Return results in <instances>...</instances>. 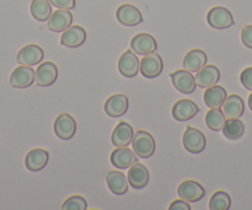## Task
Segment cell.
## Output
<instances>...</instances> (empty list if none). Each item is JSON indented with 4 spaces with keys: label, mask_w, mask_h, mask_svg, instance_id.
<instances>
[{
    "label": "cell",
    "mask_w": 252,
    "mask_h": 210,
    "mask_svg": "<svg viewBox=\"0 0 252 210\" xmlns=\"http://www.w3.org/2000/svg\"><path fill=\"white\" fill-rule=\"evenodd\" d=\"M183 146L189 153L198 154L204 151L207 146V139L200 130L188 126L183 135Z\"/></svg>",
    "instance_id": "2"
},
{
    "label": "cell",
    "mask_w": 252,
    "mask_h": 210,
    "mask_svg": "<svg viewBox=\"0 0 252 210\" xmlns=\"http://www.w3.org/2000/svg\"><path fill=\"white\" fill-rule=\"evenodd\" d=\"M131 144L134 152L140 158H149L155 153V150H156L155 139L150 132L144 131V130H139L136 134H134Z\"/></svg>",
    "instance_id": "1"
},
{
    "label": "cell",
    "mask_w": 252,
    "mask_h": 210,
    "mask_svg": "<svg viewBox=\"0 0 252 210\" xmlns=\"http://www.w3.org/2000/svg\"><path fill=\"white\" fill-rule=\"evenodd\" d=\"M72 21H73V15L71 11L66 9H58L51 14L48 19V29L55 32H62L72 25Z\"/></svg>",
    "instance_id": "18"
},
{
    "label": "cell",
    "mask_w": 252,
    "mask_h": 210,
    "mask_svg": "<svg viewBox=\"0 0 252 210\" xmlns=\"http://www.w3.org/2000/svg\"><path fill=\"white\" fill-rule=\"evenodd\" d=\"M137 154L135 153L132 150L127 149V147H116L113 152H111L110 161L113 166L120 170H126L130 168L134 163L137 162Z\"/></svg>",
    "instance_id": "10"
},
{
    "label": "cell",
    "mask_w": 252,
    "mask_h": 210,
    "mask_svg": "<svg viewBox=\"0 0 252 210\" xmlns=\"http://www.w3.org/2000/svg\"><path fill=\"white\" fill-rule=\"evenodd\" d=\"M208 56L204 51L192 50L189 51L183 60V67L188 72H198L207 64Z\"/></svg>",
    "instance_id": "26"
},
{
    "label": "cell",
    "mask_w": 252,
    "mask_h": 210,
    "mask_svg": "<svg viewBox=\"0 0 252 210\" xmlns=\"http://www.w3.org/2000/svg\"><path fill=\"white\" fill-rule=\"evenodd\" d=\"M231 207V198L224 190H218L212 195L209 208L212 210H227Z\"/></svg>",
    "instance_id": "30"
},
{
    "label": "cell",
    "mask_w": 252,
    "mask_h": 210,
    "mask_svg": "<svg viewBox=\"0 0 252 210\" xmlns=\"http://www.w3.org/2000/svg\"><path fill=\"white\" fill-rule=\"evenodd\" d=\"M88 208V203L81 195H73L64 200L62 204L63 210H86Z\"/></svg>",
    "instance_id": "31"
},
{
    "label": "cell",
    "mask_w": 252,
    "mask_h": 210,
    "mask_svg": "<svg viewBox=\"0 0 252 210\" xmlns=\"http://www.w3.org/2000/svg\"><path fill=\"white\" fill-rule=\"evenodd\" d=\"M52 14V4L50 0H32L31 3V15L37 21H47Z\"/></svg>",
    "instance_id": "27"
},
{
    "label": "cell",
    "mask_w": 252,
    "mask_h": 210,
    "mask_svg": "<svg viewBox=\"0 0 252 210\" xmlns=\"http://www.w3.org/2000/svg\"><path fill=\"white\" fill-rule=\"evenodd\" d=\"M226 118L222 110H220V108L218 109H210L209 112L205 115V124L213 131H221L222 127H224L225 121H226Z\"/></svg>",
    "instance_id": "28"
},
{
    "label": "cell",
    "mask_w": 252,
    "mask_h": 210,
    "mask_svg": "<svg viewBox=\"0 0 252 210\" xmlns=\"http://www.w3.org/2000/svg\"><path fill=\"white\" fill-rule=\"evenodd\" d=\"M116 19L124 26H137L144 21L141 13L131 4H123L116 10Z\"/></svg>",
    "instance_id": "12"
},
{
    "label": "cell",
    "mask_w": 252,
    "mask_h": 210,
    "mask_svg": "<svg viewBox=\"0 0 252 210\" xmlns=\"http://www.w3.org/2000/svg\"><path fill=\"white\" fill-rule=\"evenodd\" d=\"M199 113V108L193 100L181 99L172 108V115L177 121H187L194 118Z\"/></svg>",
    "instance_id": "9"
},
{
    "label": "cell",
    "mask_w": 252,
    "mask_h": 210,
    "mask_svg": "<svg viewBox=\"0 0 252 210\" xmlns=\"http://www.w3.org/2000/svg\"><path fill=\"white\" fill-rule=\"evenodd\" d=\"M50 3L57 9L71 10V9L76 8V0H50Z\"/></svg>",
    "instance_id": "34"
},
{
    "label": "cell",
    "mask_w": 252,
    "mask_h": 210,
    "mask_svg": "<svg viewBox=\"0 0 252 210\" xmlns=\"http://www.w3.org/2000/svg\"><path fill=\"white\" fill-rule=\"evenodd\" d=\"M48 153L46 150L42 149H33L26 154L25 158V166L29 171L31 172H38V171L43 170L48 162Z\"/></svg>",
    "instance_id": "22"
},
{
    "label": "cell",
    "mask_w": 252,
    "mask_h": 210,
    "mask_svg": "<svg viewBox=\"0 0 252 210\" xmlns=\"http://www.w3.org/2000/svg\"><path fill=\"white\" fill-rule=\"evenodd\" d=\"M134 137V130L131 125L126 121H121L116 125L111 135V141L115 147H127Z\"/></svg>",
    "instance_id": "21"
},
{
    "label": "cell",
    "mask_w": 252,
    "mask_h": 210,
    "mask_svg": "<svg viewBox=\"0 0 252 210\" xmlns=\"http://www.w3.org/2000/svg\"><path fill=\"white\" fill-rule=\"evenodd\" d=\"M163 71V61L158 54L146 55L140 62V72L145 78H156Z\"/></svg>",
    "instance_id": "5"
},
{
    "label": "cell",
    "mask_w": 252,
    "mask_h": 210,
    "mask_svg": "<svg viewBox=\"0 0 252 210\" xmlns=\"http://www.w3.org/2000/svg\"><path fill=\"white\" fill-rule=\"evenodd\" d=\"M36 72L31 66H23L15 68L10 76V84L14 88H28L35 82Z\"/></svg>",
    "instance_id": "13"
},
{
    "label": "cell",
    "mask_w": 252,
    "mask_h": 210,
    "mask_svg": "<svg viewBox=\"0 0 252 210\" xmlns=\"http://www.w3.org/2000/svg\"><path fill=\"white\" fill-rule=\"evenodd\" d=\"M106 184L113 194L123 195L129 189V180L124 173L119 171H110L106 175Z\"/></svg>",
    "instance_id": "24"
},
{
    "label": "cell",
    "mask_w": 252,
    "mask_h": 210,
    "mask_svg": "<svg viewBox=\"0 0 252 210\" xmlns=\"http://www.w3.org/2000/svg\"><path fill=\"white\" fill-rule=\"evenodd\" d=\"M178 195L188 203L199 202L204 198L205 189L199 182L193 180H184L178 187Z\"/></svg>",
    "instance_id": "6"
},
{
    "label": "cell",
    "mask_w": 252,
    "mask_h": 210,
    "mask_svg": "<svg viewBox=\"0 0 252 210\" xmlns=\"http://www.w3.org/2000/svg\"><path fill=\"white\" fill-rule=\"evenodd\" d=\"M169 210H190V205L188 204V202L184 199H177L174 202H172V204L169 205Z\"/></svg>",
    "instance_id": "35"
},
{
    "label": "cell",
    "mask_w": 252,
    "mask_h": 210,
    "mask_svg": "<svg viewBox=\"0 0 252 210\" xmlns=\"http://www.w3.org/2000/svg\"><path fill=\"white\" fill-rule=\"evenodd\" d=\"M171 79L174 88L183 94H192L197 88L195 77L186 69H178L171 73Z\"/></svg>",
    "instance_id": "7"
},
{
    "label": "cell",
    "mask_w": 252,
    "mask_h": 210,
    "mask_svg": "<svg viewBox=\"0 0 252 210\" xmlns=\"http://www.w3.org/2000/svg\"><path fill=\"white\" fill-rule=\"evenodd\" d=\"M53 129H55V134L61 140H71L77 131L76 120L68 113H63V114L58 115V118L56 119Z\"/></svg>",
    "instance_id": "4"
},
{
    "label": "cell",
    "mask_w": 252,
    "mask_h": 210,
    "mask_svg": "<svg viewBox=\"0 0 252 210\" xmlns=\"http://www.w3.org/2000/svg\"><path fill=\"white\" fill-rule=\"evenodd\" d=\"M249 107H250V109H251V112H252V93L250 94V96H249Z\"/></svg>",
    "instance_id": "36"
},
{
    "label": "cell",
    "mask_w": 252,
    "mask_h": 210,
    "mask_svg": "<svg viewBox=\"0 0 252 210\" xmlns=\"http://www.w3.org/2000/svg\"><path fill=\"white\" fill-rule=\"evenodd\" d=\"M118 68L121 76L126 77V78H132V77L137 76L140 69V62L134 51H126L121 55Z\"/></svg>",
    "instance_id": "11"
},
{
    "label": "cell",
    "mask_w": 252,
    "mask_h": 210,
    "mask_svg": "<svg viewBox=\"0 0 252 210\" xmlns=\"http://www.w3.org/2000/svg\"><path fill=\"white\" fill-rule=\"evenodd\" d=\"M127 180H129V184L132 188H135V189H142V188H145L149 184V170L144 165H141V163H134L129 168V172H127Z\"/></svg>",
    "instance_id": "17"
},
{
    "label": "cell",
    "mask_w": 252,
    "mask_h": 210,
    "mask_svg": "<svg viewBox=\"0 0 252 210\" xmlns=\"http://www.w3.org/2000/svg\"><path fill=\"white\" fill-rule=\"evenodd\" d=\"M43 59V50L38 45H28L24 46L19 51L18 62L23 66H36L40 63Z\"/></svg>",
    "instance_id": "16"
},
{
    "label": "cell",
    "mask_w": 252,
    "mask_h": 210,
    "mask_svg": "<svg viewBox=\"0 0 252 210\" xmlns=\"http://www.w3.org/2000/svg\"><path fill=\"white\" fill-rule=\"evenodd\" d=\"M87 32L82 26H69L63 31L61 36V43L69 48H77L86 42Z\"/></svg>",
    "instance_id": "15"
},
{
    "label": "cell",
    "mask_w": 252,
    "mask_h": 210,
    "mask_svg": "<svg viewBox=\"0 0 252 210\" xmlns=\"http://www.w3.org/2000/svg\"><path fill=\"white\" fill-rule=\"evenodd\" d=\"M226 96L227 94L225 88L215 84V86L207 88L204 95H203V99H204L205 105L209 107L210 109H218V108L222 107V104H224Z\"/></svg>",
    "instance_id": "25"
},
{
    "label": "cell",
    "mask_w": 252,
    "mask_h": 210,
    "mask_svg": "<svg viewBox=\"0 0 252 210\" xmlns=\"http://www.w3.org/2000/svg\"><path fill=\"white\" fill-rule=\"evenodd\" d=\"M129 109V99L125 94H114L106 99L104 110L111 118L123 117Z\"/></svg>",
    "instance_id": "8"
},
{
    "label": "cell",
    "mask_w": 252,
    "mask_h": 210,
    "mask_svg": "<svg viewBox=\"0 0 252 210\" xmlns=\"http://www.w3.org/2000/svg\"><path fill=\"white\" fill-rule=\"evenodd\" d=\"M240 81H241L242 86L246 89L252 91V67L249 68H245L241 72V76H240Z\"/></svg>",
    "instance_id": "32"
},
{
    "label": "cell",
    "mask_w": 252,
    "mask_h": 210,
    "mask_svg": "<svg viewBox=\"0 0 252 210\" xmlns=\"http://www.w3.org/2000/svg\"><path fill=\"white\" fill-rule=\"evenodd\" d=\"M130 46L135 54L140 55V56H146L157 50L156 40L150 33H139V35L134 36Z\"/></svg>",
    "instance_id": "14"
},
{
    "label": "cell",
    "mask_w": 252,
    "mask_h": 210,
    "mask_svg": "<svg viewBox=\"0 0 252 210\" xmlns=\"http://www.w3.org/2000/svg\"><path fill=\"white\" fill-rule=\"evenodd\" d=\"M220 79V71L217 66H204L197 72L195 76V82L198 87L202 88H209V87L215 86Z\"/></svg>",
    "instance_id": "23"
},
{
    "label": "cell",
    "mask_w": 252,
    "mask_h": 210,
    "mask_svg": "<svg viewBox=\"0 0 252 210\" xmlns=\"http://www.w3.org/2000/svg\"><path fill=\"white\" fill-rule=\"evenodd\" d=\"M57 66L55 63H52V62H45L41 66H38L37 71H36L35 82L40 87H48L52 86L57 81Z\"/></svg>",
    "instance_id": "19"
},
{
    "label": "cell",
    "mask_w": 252,
    "mask_h": 210,
    "mask_svg": "<svg viewBox=\"0 0 252 210\" xmlns=\"http://www.w3.org/2000/svg\"><path fill=\"white\" fill-rule=\"evenodd\" d=\"M241 41L246 47L252 48V25L244 26L241 31Z\"/></svg>",
    "instance_id": "33"
},
{
    "label": "cell",
    "mask_w": 252,
    "mask_h": 210,
    "mask_svg": "<svg viewBox=\"0 0 252 210\" xmlns=\"http://www.w3.org/2000/svg\"><path fill=\"white\" fill-rule=\"evenodd\" d=\"M222 112L227 119H240L245 112V104L241 96L237 94L227 95L222 104Z\"/></svg>",
    "instance_id": "20"
},
{
    "label": "cell",
    "mask_w": 252,
    "mask_h": 210,
    "mask_svg": "<svg viewBox=\"0 0 252 210\" xmlns=\"http://www.w3.org/2000/svg\"><path fill=\"white\" fill-rule=\"evenodd\" d=\"M207 21L212 28L219 29V30L231 28L235 24L232 14L224 6H214L210 9L207 16Z\"/></svg>",
    "instance_id": "3"
},
{
    "label": "cell",
    "mask_w": 252,
    "mask_h": 210,
    "mask_svg": "<svg viewBox=\"0 0 252 210\" xmlns=\"http://www.w3.org/2000/svg\"><path fill=\"white\" fill-rule=\"evenodd\" d=\"M224 136L229 140H237L244 135L245 125L240 119H227L222 127Z\"/></svg>",
    "instance_id": "29"
}]
</instances>
